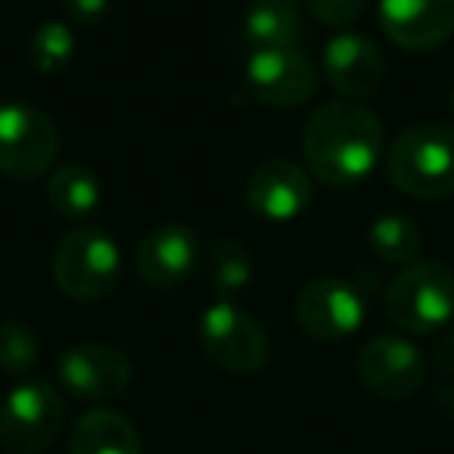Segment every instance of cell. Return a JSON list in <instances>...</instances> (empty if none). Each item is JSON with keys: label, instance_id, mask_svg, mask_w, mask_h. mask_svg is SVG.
Here are the masks:
<instances>
[{"label": "cell", "instance_id": "cell-1", "mask_svg": "<svg viewBox=\"0 0 454 454\" xmlns=\"http://www.w3.org/2000/svg\"><path fill=\"white\" fill-rule=\"evenodd\" d=\"M302 153L317 181L348 187L377 168L383 153V125L355 100L324 103L305 125Z\"/></svg>", "mask_w": 454, "mask_h": 454}, {"label": "cell", "instance_id": "cell-2", "mask_svg": "<svg viewBox=\"0 0 454 454\" xmlns=\"http://www.w3.org/2000/svg\"><path fill=\"white\" fill-rule=\"evenodd\" d=\"M389 177L414 200H442L454 193V128L417 121L404 128L389 150Z\"/></svg>", "mask_w": 454, "mask_h": 454}, {"label": "cell", "instance_id": "cell-3", "mask_svg": "<svg viewBox=\"0 0 454 454\" xmlns=\"http://www.w3.org/2000/svg\"><path fill=\"white\" fill-rule=\"evenodd\" d=\"M386 315L404 333H433L454 315V274L442 262H411L386 290Z\"/></svg>", "mask_w": 454, "mask_h": 454}, {"label": "cell", "instance_id": "cell-4", "mask_svg": "<svg viewBox=\"0 0 454 454\" xmlns=\"http://www.w3.org/2000/svg\"><path fill=\"white\" fill-rule=\"evenodd\" d=\"M121 278L119 247L100 227H75L53 253V280L69 299L97 302L115 290Z\"/></svg>", "mask_w": 454, "mask_h": 454}, {"label": "cell", "instance_id": "cell-5", "mask_svg": "<svg viewBox=\"0 0 454 454\" xmlns=\"http://www.w3.org/2000/svg\"><path fill=\"white\" fill-rule=\"evenodd\" d=\"M63 398L44 380H26L0 404V445L10 454H41L63 429Z\"/></svg>", "mask_w": 454, "mask_h": 454}, {"label": "cell", "instance_id": "cell-6", "mask_svg": "<svg viewBox=\"0 0 454 454\" xmlns=\"http://www.w3.org/2000/svg\"><path fill=\"white\" fill-rule=\"evenodd\" d=\"M202 352L231 373H259L271 358V342L262 324L234 302H215L200 317Z\"/></svg>", "mask_w": 454, "mask_h": 454}, {"label": "cell", "instance_id": "cell-7", "mask_svg": "<svg viewBox=\"0 0 454 454\" xmlns=\"http://www.w3.org/2000/svg\"><path fill=\"white\" fill-rule=\"evenodd\" d=\"M59 131L41 109L26 103L0 106V175L28 181L57 162Z\"/></svg>", "mask_w": 454, "mask_h": 454}, {"label": "cell", "instance_id": "cell-8", "mask_svg": "<svg viewBox=\"0 0 454 454\" xmlns=\"http://www.w3.org/2000/svg\"><path fill=\"white\" fill-rule=\"evenodd\" d=\"M247 88L265 106L296 109L317 94V69L299 47H262L249 53Z\"/></svg>", "mask_w": 454, "mask_h": 454}, {"label": "cell", "instance_id": "cell-9", "mask_svg": "<svg viewBox=\"0 0 454 454\" xmlns=\"http://www.w3.org/2000/svg\"><path fill=\"white\" fill-rule=\"evenodd\" d=\"M296 321L311 340L336 342L364 324V296L340 278L311 280L296 296Z\"/></svg>", "mask_w": 454, "mask_h": 454}, {"label": "cell", "instance_id": "cell-10", "mask_svg": "<svg viewBox=\"0 0 454 454\" xmlns=\"http://www.w3.org/2000/svg\"><path fill=\"white\" fill-rule=\"evenodd\" d=\"M358 377L377 395L408 398L427 380V358L411 340L383 333L358 352Z\"/></svg>", "mask_w": 454, "mask_h": 454}, {"label": "cell", "instance_id": "cell-11", "mask_svg": "<svg viewBox=\"0 0 454 454\" xmlns=\"http://www.w3.org/2000/svg\"><path fill=\"white\" fill-rule=\"evenodd\" d=\"M59 380L72 395L84 402H109L131 386V361L125 352L103 342H82L63 352Z\"/></svg>", "mask_w": 454, "mask_h": 454}, {"label": "cell", "instance_id": "cell-12", "mask_svg": "<svg viewBox=\"0 0 454 454\" xmlns=\"http://www.w3.org/2000/svg\"><path fill=\"white\" fill-rule=\"evenodd\" d=\"M200 240L184 224H159L156 231H150L137 243V253H134L137 274L150 286H159V290H171V286L193 278V271L200 268Z\"/></svg>", "mask_w": 454, "mask_h": 454}, {"label": "cell", "instance_id": "cell-13", "mask_svg": "<svg viewBox=\"0 0 454 454\" xmlns=\"http://www.w3.org/2000/svg\"><path fill=\"white\" fill-rule=\"evenodd\" d=\"M380 26L404 51H435L454 35V0H380Z\"/></svg>", "mask_w": 454, "mask_h": 454}, {"label": "cell", "instance_id": "cell-14", "mask_svg": "<svg viewBox=\"0 0 454 454\" xmlns=\"http://www.w3.org/2000/svg\"><path fill=\"white\" fill-rule=\"evenodd\" d=\"M324 72H327V82L346 100L358 103L383 88L386 63H383V53L377 51V44L371 38L346 32V35H336L324 47Z\"/></svg>", "mask_w": 454, "mask_h": 454}, {"label": "cell", "instance_id": "cell-15", "mask_svg": "<svg viewBox=\"0 0 454 454\" xmlns=\"http://www.w3.org/2000/svg\"><path fill=\"white\" fill-rule=\"evenodd\" d=\"M247 202L265 221H293L309 208L311 181L296 162L271 159L249 175Z\"/></svg>", "mask_w": 454, "mask_h": 454}, {"label": "cell", "instance_id": "cell-16", "mask_svg": "<svg viewBox=\"0 0 454 454\" xmlns=\"http://www.w3.org/2000/svg\"><path fill=\"white\" fill-rule=\"evenodd\" d=\"M140 435L125 414L109 408L88 411L72 427L69 454H140Z\"/></svg>", "mask_w": 454, "mask_h": 454}, {"label": "cell", "instance_id": "cell-17", "mask_svg": "<svg viewBox=\"0 0 454 454\" xmlns=\"http://www.w3.org/2000/svg\"><path fill=\"white\" fill-rule=\"evenodd\" d=\"M243 35L253 44L262 47H299L302 28V7L299 0H253L243 20Z\"/></svg>", "mask_w": 454, "mask_h": 454}, {"label": "cell", "instance_id": "cell-18", "mask_svg": "<svg viewBox=\"0 0 454 454\" xmlns=\"http://www.w3.org/2000/svg\"><path fill=\"white\" fill-rule=\"evenodd\" d=\"M47 196L63 218L84 221L100 206V181L88 165H63L51 175Z\"/></svg>", "mask_w": 454, "mask_h": 454}, {"label": "cell", "instance_id": "cell-19", "mask_svg": "<svg viewBox=\"0 0 454 454\" xmlns=\"http://www.w3.org/2000/svg\"><path fill=\"white\" fill-rule=\"evenodd\" d=\"M371 249L389 265H411L423 249V231L411 215L389 212L371 224Z\"/></svg>", "mask_w": 454, "mask_h": 454}, {"label": "cell", "instance_id": "cell-20", "mask_svg": "<svg viewBox=\"0 0 454 454\" xmlns=\"http://www.w3.org/2000/svg\"><path fill=\"white\" fill-rule=\"evenodd\" d=\"M206 274L221 293H237L253 280V255L240 240H218L206 253Z\"/></svg>", "mask_w": 454, "mask_h": 454}, {"label": "cell", "instance_id": "cell-21", "mask_svg": "<svg viewBox=\"0 0 454 454\" xmlns=\"http://www.w3.org/2000/svg\"><path fill=\"white\" fill-rule=\"evenodd\" d=\"M75 57V32L66 22H44L32 35L28 59L41 75H59Z\"/></svg>", "mask_w": 454, "mask_h": 454}, {"label": "cell", "instance_id": "cell-22", "mask_svg": "<svg viewBox=\"0 0 454 454\" xmlns=\"http://www.w3.org/2000/svg\"><path fill=\"white\" fill-rule=\"evenodd\" d=\"M38 336L20 321L0 324V367L13 377L28 373L38 364Z\"/></svg>", "mask_w": 454, "mask_h": 454}, {"label": "cell", "instance_id": "cell-23", "mask_svg": "<svg viewBox=\"0 0 454 454\" xmlns=\"http://www.w3.org/2000/svg\"><path fill=\"white\" fill-rule=\"evenodd\" d=\"M305 7H309V13L315 16L321 26L340 28V26L355 22L364 13L367 0H305Z\"/></svg>", "mask_w": 454, "mask_h": 454}, {"label": "cell", "instance_id": "cell-24", "mask_svg": "<svg viewBox=\"0 0 454 454\" xmlns=\"http://www.w3.org/2000/svg\"><path fill=\"white\" fill-rule=\"evenodd\" d=\"M66 16L78 26H97V22L106 20L109 13V0H63Z\"/></svg>", "mask_w": 454, "mask_h": 454}, {"label": "cell", "instance_id": "cell-25", "mask_svg": "<svg viewBox=\"0 0 454 454\" xmlns=\"http://www.w3.org/2000/svg\"><path fill=\"white\" fill-rule=\"evenodd\" d=\"M435 361H439V367L445 373H454V330H448V333L442 336L439 348H435Z\"/></svg>", "mask_w": 454, "mask_h": 454}, {"label": "cell", "instance_id": "cell-26", "mask_svg": "<svg viewBox=\"0 0 454 454\" xmlns=\"http://www.w3.org/2000/svg\"><path fill=\"white\" fill-rule=\"evenodd\" d=\"M451 113H454V90H451Z\"/></svg>", "mask_w": 454, "mask_h": 454}]
</instances>
